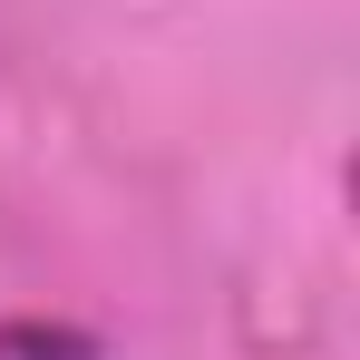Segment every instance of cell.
Listing matches in <instances>:
<instances>
[{
  "mask_svg": "<svg viewBox=\"0 0 360 360\" xmlns=\"http://www.w3.org/2000/svg\"><path fill=\"white\" fill-rule=\"evenodd\" d=\"M0 360H98L78 321H0Z\"/></svg>",
  "mask_w": 360,
  "mask_h": 360,
  "instance_id": "cell-1",
  "label": "cell"
}]
</instances>
